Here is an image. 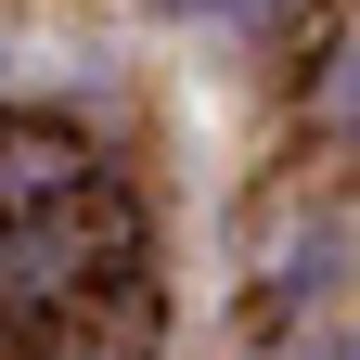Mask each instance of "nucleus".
I'll use <instances>...</instances> for the list:
<instances>
[{"label":"nucleus","instance_id":"1","mask_svg":"<svg viewBox=\"0 0 360 360\" xmlns=\"http://www.w3.org/2000/svg\"><path fill=\"white\" fill-rule=\"evenodd\" d=\"M77 257H90V232H77V219H52V232H13V245H0V296H52Z\"/></svg>","mask_w":360,"mask_h":360}]
</instances>
